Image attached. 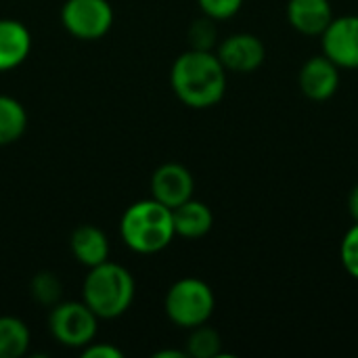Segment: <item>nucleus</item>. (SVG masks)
<instances>
[{
  "mask_svg": "<svg viewBox=\"0 0 358 358\" xmlns=\"http://www.w3.org/2000/svg\"><path fill=\"white\" fill-rule=\"evenodd\" d=\"M170 84L187 107L208 109L227 92V69L216 52L189 48L172 63Z\"/></svg>",
  "mask_w": 358,
  "mask_h": 358,
  "instance_id": "nucleus-1",
  "label": "nucleus"
},
{
  "mask_svg": "<svg viewBox=\"0 0 358 358\" xmlns=\"http://www.w3.org/2000/svg\"><path fill=\"white\" fill-rule=\"evenodd\" d=\"M124 243L136 254H157L176 237L172 208L157 199H141L126 208L120 220Z\"/></svg>",
  "mask_w": 358,
  "mask_h": 358,
  "instance_id": "nucleus-2",
  "label": "nucleus"
},
{
  "mask_svg": "<svg viewBox=\"0 0 358 358\" xmlns=\"http://www.w3.org/2000/svg\"><path fill=\"white\" fill-rule=\"evenodd\" d=\"M134 277L117 262L105 260L92 268L82 285V300L99 319L122 317L134 300Z\"/></svg>",
  "mask_w": 358,
  "mask_h": 358,
  "instance_id": "nucleus-3",
  "label": "nucleus"
},
{
  "mask_svg": "<svg viewBox=\"0 0 358 358\" xmlns=\"http://www.w3.org/2000/svg\"><path fill=\"white\" fill-rule=\"evenodd\" d=\"M164 306L168 319L174 325L193 329L210 321L216 308V298L206 281L197 277H185L168 289Z\"/></svg>",
  "mask_w": 358,
  "mask_h": 358,
  "instance_id": "nucleus-4",
  "label": "nucleus"
},
{
  "mask_svg": "<svg viewBox=\"0 0 358 358\" xmlns=\"http://www.w3.org/2000/svg\"><path fill=\"white\" fill-rule=\"evenodd\" d=\"M48 329L52 338L67 348H84L96 338L99 317L86 302H59L50 308Z\"/></svg>",
  "mask_w": 358,
  "mask_h": 358,
  "instance_id": "nucleus-5",
  "label": "nucleus"
},
{
  "mask_svg": "<svg viewBox=\"0 0 358 358\" xmlns=\"http://www.w3.org/2000/svg\"><path fill=\"white\" fill-rule=\"evenodd\" d=\"M61 23L80 40H99L113 25V6L109 0H65Z\"/></svg>",
  "mask_w": 358,
  "mask_h": 358,
  "instance_id": "nucleus-6",
  "label": "nucleus"
},
{
  "mask_svg": "<svg viewBox=\"0 0 358 358\" xmlns=\"http://www.w3.org/2000/svg\"><path fill=\"white\" fill-rule=\"evenodd\" d=\"M321 46L340 69H358V15L334 17L321 34Z\"/></svg>",
  "mask_w": 358,
  "mask_h": 358,
  "instance_id": "nucleus-7",
  "label": "nucleus"
},
{
  "mask_svg": "<svg viewBox=\"0 0 358 358\" xmlns=\"http://www.w3.org/2000/svg\"><path fill=\"white\" fill-rule=\"evenodd\" d=\"M216 55H218V59L227 71L252 73L264 63L266 48L258 36L248 34V31H239V34H231L229 38H224L218 44Z\"/></svg>",
  "mask_w": 358,
  "mask_h": 358,
  "instance_id": "nucleus-8",
  "label": "nucleus"
},
{
  "mask_svg": "<svg viewBox=\"0 0 358 358\" xmlns=\"http://www.w3.org/2000/svg\"><path fill=\"white\" fill-rule=\"evenodd\" d=\"M195 180L189 168L176 162L162 164L151 174V197L168 208H176L193 197Z\"/></svg>",
  "mask_w": 358,
  "mask_h": 358,
  "instance_id": "nucleus-9",
  "label": "nucleus"
},
{
  "mask_svg": "<svg viewBox=\"0 0 358 358\" xmlns=\"http://www.w3.org/2000/svg\"><path fill=\"white\" fill-rule=\"evenodd\" d=\"M300 90L310 101H327L340 88V67L325 55L310 57L298 76Z\"/></svg>",
  "mask_w": 358,
  "mask_h": 358,
  "instance_id": "nucleus-10",
  "label": "nucleus"
},
{
  "mask_svg": "<svg viewBox=\"0 0 358 358\" xmlns=\"http://www.w3.org/2000/svg\"><path fill=\"white\" fill-rule=\"evenodd\" d=\"M285 15L302 36H321L334 19V8L329 0H289Z\"/></svg>",
  "mask_w": 358,
  "mask_h": 358,
  "instance_id": "nucleus-11",
  "label": "nucleus"
},
{
  "mask_svg": "<svg viewBox=\"0 0 358 358\" xmlns=\"http://www.w3.org/2000/svg\"><path fill=\"white\" fill-rule=\"evenodd\" d=\"M31 50V34L17 19H0V71L19 67Z\"/></svg>",
  "mask_w": 358,
  "mask_h": 358,
  "instance_id": "nucleus-12",
  "label": "nucleus"
},
{
  "mask_svg": "<svg viewBox=\"0 0 358 358\" xmlns=\"http://www.w3.org/2000/svg\"><path fill=\"white\" fill-rule=\"evenodd\" d=\"M69 248L73 258L92 268L105 260H109V241L107 235L94 227V224H80L73 229L71 237H69Z\"/></svg>",
  "mask_w": 358,
  "mask_h": 358,
  "instance_id": "nucleus-13",
  "label": "nucleus"
},
{
  "mask_svg": "<svg viewBox=\"0 0 358 358\" xmlns=\"http://www.w3.org/2000/svg\"><path fill=\"white\" fill-rule=\"evenodd\" d=\"M172 218H174L176 235L185 237V239H199V237L208 235L214 224L212 210L203 201H197L193 197L189 201L176 206L172 210Z\"/></svg>",
  "mask_w": 358,
  "mask_h": 358,
  "instance_id": "nucleus-14",
  "label": "nucleus"
},
{
  "mask_svg": "<svg viewBox=\"0 0 358 358\" xmlns=\"http://www.w3.org/2000/svg\"><path fill=\"white\" fill-rule=\"evenodd\" d=\"M27 128V111L25 107L8 96L0 94V147L17 143Z\"/></svg>",
  "mask_w": 358,
  "mask_h": 358,
  "instance_id": "nucleus-15",
  "label": "nucleus"
},
{
  "mask_svg": "<svg viewBox=\"0 0 358 358\" xmlns=\"http://www.w3.org/2000/svg\"><path fill=\"white\" fill-rule=\"evenodd\" d=\"M29 348V329L17 317H0V358L23 357Z\"/></svg>",
  "mask_w": 358,
  "mask_h": 358,
  "instance_id": "nucleus-16",
  "label": "nucleus"
},
{
  "mask_svg": "<svg viewBox=\"0 0 358 358\" xmlns=\"http://www.w3.org/2000/svg\"><path fill=\"white\" fill-rule=\"evenodd\" d=\"M220 346H222L220 334L208 323H203L191 329V336L187 342V357L216 358L220 355Z\"/></svg>",
  "mask_w": 358,
  "mask_h": 358,
  "instance_id": "nucleus-17",
  "label": "nucleus"
},
{
  "mask_svg": "<svg viewBox=\"0 0 358 358\" xmlns=\"http://www.w3.org/2000/svg\"><path fill=\"white\" fill-rule=\"evenodd\" d=\"M29 289H31V298L42 304V306H55L61 302V294H63V285L59 281V277L55 273H48V271H42L38 273L31 283H29Z\"/></svg>",
  "mask_w": 358,
  "mask_h": 358,
  "instance_id": "nucleus-18",
  "label": "nucleus"
},
{
  "mask_svg": "<svg viewBox=\"0 0 358 358\" xmlns=\"http://www.w3.org/2000/svg\"><path fill=\"white\" fill-rule=\"evenodd\" d=\"M216 36H218V31H216L214 19H210V17L197 19L189 27L191 48H197V50H212L216 44Z\"/></svg>",
  "mask_w": 358,
  "mask_h": 358,
  "instance_id": "nucleus-19",
  "label": "nucleus"
},
{
  "mask_svg": "<svg viewBox=\"0 0 358 358\" xmlns=\"http://www.w3.org/2000/svg\"><path fill=\"white\" fill-rule=\"evenodd\" d=\"M340 260H342V266L344 271L358 281V222H355L344 239H342V245H340Z\"/></svg>",
  "mask_w": 358,
  "mask_h": 358,
  "instance_id": "nucleus-20",
  "label": "nucleus"
},
{
  "mask_svg": "<svg viewBox=\"0 0 358 358\" xmlns=\"http://www.w3.org/2000/svg\"><path fill=\"white\" fill-rule=\"evenodd\" d=\"M197 4L206 17L214 21H224V19L235 17L241 10L243 0H197Z\"/></svg>",
  "mask_w": 358,
  "mask_h": 358,
  "instance_id": "nucleus-21",
  "label": "nucleus"
},
{
  "mask_svg": "<svg viewBox=\"0 0 358 358\" xmlns=\"http://www.w3.org/2000/svg\"><path fill=\"white\" fill-rule=\"evenodd\" d=\"M82 357L84 358H122L124 352L113 346V344H96L94 340L82 348Z\"/></svg>",
  "mask_w": 358,
  "mask_h": 358,
  "instance_id": "nucleus-22",
  "label": "nucleus"
},
{
  "mask_svg": "<svg viewBox=\"0 0 358 358\" xmlns=\"http://www.w3.org/2000/svg\"><path fill=\"white\" fill-rule=\"evenodd\" d=\"M348 212H350L352 220L358 222V185L350 191V195H348Z\"/></svg>",
  "mask_w": 358,
  "mask_h": 358,
  "instance_id": "nucleus-23",
  "label": "nucleus"
},
{
  "mask_svg": "<svg viewBox=\"0 0 358 358\" xmlns=\"http://www.w3.org/2000/svg\"><path fill=\"white\" fill-rule=\"evenodd\" d=\"M187 352H180V350H162V352H155V358H185Z\"/></svg>",
  "mask_w": 358,
  "mask_h": 358,
  "instance_id": "nucleus-24",
  "label": "nucleus"
}]
</instances>
